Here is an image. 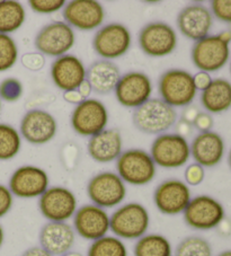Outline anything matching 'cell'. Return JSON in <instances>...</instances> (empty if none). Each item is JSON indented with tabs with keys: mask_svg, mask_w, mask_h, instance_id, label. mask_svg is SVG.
<instances>
[{
	"mask_svg": "<svg viewBox=\"0 0 231 256\" xmlns=\"http://www.w3.org/2000/svg\"><path fill=\"white\" fill-rule=\"evenodd\" d=\"M194 85L196 87V90H206V88L211 85L213 79L211 78L210 74L200 72L196 74H194Z\"/></svg>",
	"mask_w": 231,
	"mask_h": 256,
	"instance_id": "40",
	"label": "cell"
},
{
	"mask_svg": "<svg viewBox=\"0 0 231 256\" xmlns=\"http://www.w3.org/2000/svg\"><path fill=\"white\" fill-rule=\"evenodd\" d=\"M193 124L196 126V129L200 132H206L211 131L213 126V118L211 114L200 112L198 116L195 118Z\"/></svg>",
	"mask_w": 231,
	"mask_h": 256,
	"instance_id": "39",
	"label": "cell"
},
{
	"mask_svg": "<svg viewBox=\"0 0 231 256\" xmlns=\"http://www.w3.org/2000/svg\"><path fill=\"white\" fill-rule=\"evenodd\" d=\"M212 24V12L200 4L186 6L177 16V26L182 35L195 42L208 36Z\"/></svg>",
	"mask_w": 231,
	"mask_h": 256,
	"instance_id": "21",
	"label": "cell"
},
{
	"mask_svg": "<svg viewBox=\"0 0 231 256\" xmlns=\"http://www.w3.org/2000/svg\"><path fill=\"white\" fill-rule=\"evenodd\" d=\"M152 82L148 74L130 72L120 78L115 87V97L120 104L128 108H138L151 98Z\"/></svg>",
	"mask_w": 231,
	"mask_h": 256,
	"instance_id": "14",
	"label": "cell"
},
{
	"mask_svg": "<svg viewBox=\"0 0 231 256\" xmlns=\"http://www.w3.org/2000/svg\"><path fill=\"white\" fill-rule=\"evenodd\" d=\"M76 134L82 136H92L106 129L108 123V111L103 102L87 98L76 105L70 118Z\"/></svg>",
	"mask_w": 231,
	"mask_h": 256,
	"instance_id": "7",
	"label": "cell"
},
{
	"mask_svg": "<svg viewBox=\"0 0 231 256\" xmlns=\"http://www.w3.org/2000/svg\"><path fill=\"white\" fill-rule=\"evenodd\" d=\"M150 226V214L138 202L126 203L110 217V229L120 240H133L144 236Z\"/></svg>",
	"mask_w": 231,
	"mask_h": 256,
	"instance_id": "1",
	"label": "cell"
},
{
	"mask_svg": "<svg viewBox=\"0 0 231 256\" xmlns=\"http://www.w3.org/2000/svg\"><path fill=\"white\" fill-rule=\"evenodd\" d=\"M14 204V196L10 190L4 184H0V218L5 217Z\"/></svg>",
	"mask_w": 231,
	"mask_h": 256,
	"instance_id": "38",
	"label": "cell"
},
{
	"mask_svg": "<svg viewBox=\"0 0 231 256\" xmlns=\"http://www.w3.org/2000/svg\"><path fill=\"white\" fill-rule=\"evenodd\" d=\"M87 150L92 160L102 164L116 160L123 152V140L116 129H105L90 136Z\"/></svg>",
	"mask_w": 231,
	"mask_h": 256,
	"instance_id": "24",
	"label": "cell"
},
{
	"mask_svg": "<svg viewBox=\"0 0 231 256\" xmlns=\"http://www.w3.org/2000/svg\"><path fill=\"white\" fill-rule=\"evenodd\" d=\"M211 12L218 20L224 23H231V0H213Z\"/></svg>",
	"mask_w": 231,
	"mask_h": 256,
	"instance_id": "35",
	"label": "cell"
},
{
	"mask_svg": "<svg viewBox=\"0 0 231 256\" xmlns=\"http://www.w3.org/2000/svg\"><path fill=\"white\" fill-rule=\"evenodd\" d=\"M22 256H52L48 252H46L41 246H34L26 250Z\"/></svg>",
	"mask_w": 231,
	"mask_h": 256,
	"instance_id": "42",
	"label": "cell"
},
{
	"mask_svg": "<svg viewBox=\"0 0 231 256\" xmlns=\"http://www.w3.org/2000/svg\"><path fill=\"white\" fill-rule=\"evenodd\" d=\"M204 178H206L204 167L196 164V162L195 164H190L185 170V183L188 185L196 186V185H200L203 182Z\"/></svg>",
	"mask_w": 231,
	"mask_h": 256,
	"instance_id": "36",
	"label": "cell"
},
{
	"mask_svg": "<svg viewBox=\"0 0 231 256\" xmlns=\"http://www.w3.org/2000/svg\"><path fill=\"white\" fill-rule=\"evenodd\" d=\"M30 10L41 15L53 14L66 6L64 0H30Z\"/></svg>",
	"mask_w": 231,
	"mask_h": 256,
	"instance_id": "34",
	"label": "cell"
},
{
	"mask_svg": "<svg viewBox=\"0 0 231 256\" xmlns=\"http://www.w3.org/2000/svg\"><path fill=\"white\" fill-rule=\"evenodd\" d=\"M26 20L24 6L14 0L0 2V34L10 35L20 30Z\"/></svg>",
	"mask_w": 231,
	"mask_h": 256,
	"instance_id": "27",
	"label": "cell"
},
{
	"mask_svg": "<svg viewBox=\"0 0 231 256\" xmlns=\"http://www.w3.org/2000/svg\"><path fill=\"white\" fill-rule=\"evenodd\" d=\"M183 214L188 227L196 230H211L224 219V209L214 198L198 196L190 198Z\"/></svg>",
	"mask_w": 231,
	"mask_h": 256,
	"instance_id": "11",
	"label": "cell"
},
{
	"mask_svg": "<svg viewBox=\"0 0 231 256\" xmlns=\"http://www.w3.org/2000/svg\"><path fill=\"white\" fill-rule=\"evenodd\" d=\"M87 194L92 204L110 209L126 200V186L116 173L103 172L92 176L88 182Z\"/></svg>",
	"mask_w": 231,
	"mask_h": 256,
	"instance_id": "6",
	"label": "cell"
},
{
	"mask_svg": "<svg viewBox=\"0 0 231 256\" xmlns=\"http://www.w3.org/2000/svg\"><path fill=\"white\" fill-rule=\"evenodd\" d=\"M51 78L54 85L64 92L78 90L87 78V69L78 56L64 54L56 58L51 64Z\"/></svg>",
	"mask_w": 231,
	"mask_h": 256,
	"instance_id": "20",
	"label": "cell"
},
{
	"mask_svg": "<svg viewBox=\"0 0 231 256\" xmlns=\"http://www.w3.org/2000/svg\"><path fill=\"white\" fill-rule=\"evenodd\" d=\"M219 36L222 41L229 44L231 42V30H226V32H222L219 34Z\"/></svg>",
	"mask_w": 231,
	"mask_h": 256,
	"instance_id": "46",
	"label": "cell"
},
{
	"mask_svg": "<svg viewBox=\"0 0 231 256\" xmlns=\"http://www.w3.org/2000/svg\"><path fill=\"white\" fill-rule=\"evenodd\" d=\"M121 78L118 64L110 60H97L87 69V80L92 90L98 94H108L113 92Z\"/></svg>",
	"mask_w": 231,
	"mask_h": 256,
	"instance_id": "25",
	"label": "cell"
},
{
	"mask_svg": "<svg viewBox=\"0 0 231 256\" xmlns=\"http://www.w3.org/2000/svg\"><path fill=\"white\" fill-rule=\"evenodd\" d=\"M230 72H231V64H230Z\"/></svg>",
	"mask_w": 231,
	"mask_h": 256,
	"instance_id": "52",
	"label": "cell"
},
{
	"mask_svg": "<svg viewBox=\"0 0 231 256\" xmlns=\"http://www.w3.org/2000/svg\"><path fill=\"white\" fill-rule=\"evenodd\" d=\"M133 254L134 256H174L170 240L159 234H146L139 238Z\"/></svg>",
	"mask_w": 231,
	"mask_h": 256,
	"instance_id": "28",
	"label": "cell"
},
{
	"mask_svg": "<svg viewBox=\"0 0 231 256\" xmlns=\"http://www.w3.org/2000/svg\"><path fill=\"white\" fill-rule=\"evenodd\" d=\"M38 209L48 222H66L78 209L77 198L64 186L48 188L38 198Z\"/></svg>",
	"mask_w": 231,
	"mask_h": 256,
	"instance_id": "10",
	"label": "cell"
},
{
	"mask_svg": "<svg viewBox=\"0 0 231 256\" xmlns=\"http://www.w3.org/2000/svg\"><path fill=\"white\" fill-rule=\"evenodd\" d=\"M193 64L203 72H214L224 67L230 58L229 44L219 35H208L194 43L190 52Z\"/></svg>",
	"mask_w": 231,
	"mask_h": 256,
	"instance_id": "12",
	"label": "cell"
},
{
	"mask_svg": "<svg viewBox=\"0 0 231 256\" xmlns=\"http://www.w3.org/2000/svg\"><path fill=\"white\" fill-rule=\"evenodd\" d=\"M192 198L190 186L180 180H164L154 190V202L162 214L176 216L183 214Z\"/></svg>",
	"mask_w": 231,
	"mask_h": 256,
	"instance_id": "16",
	"label": "cell"
},
{
	"mask_svg": "<svg viewBox=\"0 0 231 256\" xmlns=\"http://www.w3.org/2000/svg\"><path fill=\"white\" fill-rule=\"evenodd\" d=\"M198 113H200V111L196 108L190 106H190L186 108L185 112L183 114V120L190 123V124H193V122H194L195 118H196V116H198Z\"/></svg>",
	"mask_w": 231,
	"mask_h": 256,
	"instance_id": "43",
	"label": "cell"
},
{
	"mask_svg": "<svg viewBox=\"0 0 231 256\" xmlns=\"http://www.w3.org/2000/svg\"><path fill=\"white\" fill-rule=\"evenodd\" d=\"M218 256H231V250H224L220 253Z\"/></svg>",
	"mask_w": 231,
	"mask_h": 256,
	"instance_id": "49",
	"label": "cell"
},
{
	"mask_svg": "<svg viewBox=\"0 0 231 256\" xmlns=\"http://www.w3.org/2000/svg\"><path fill=\"white\" fill-rule=\"evenodd\" d=\"M2 100L0 98V113H2Z\"/></svg>",
	"mask_w": 231,
	"mask_h": 256,
	"instance_id": "50",
	"label": "cell"
},
{
	"mask_svg": "<svg viewBox=\"0 0 231 256\" xmlns=\"http://www.w3.org/2000/svg\"><path fill=\"white\" fill-rule=\"evenodd\" d=\"M22 64L30 72H38L46 66V58L40 52H30L22 56Z\"/></svg>",
	"mask_w": 231,
	"mask_h": 256,
	"instance_id": "37",
	"label": "cell"
},
{
	"mask_svg": "<svg viewBox=\"0 0 231 256\" xmlns=\"http://www.w3.org/2000/svg\"><path fill=\"white\" fill-rule=\"evenodd\" d=\"M24 92L23 84L20 82L17 78H6L0 82V98L2 100L10 102H17Z\"/></svg>",
	"mask_w": 231,
	"mask_h": 256,
	"instance_id": "33",
	"label": "cell"
},
{
	"mask_svg": "<svg viewBox=\"0 0 231 256\" xmlns=\"http://www.w3.org/2000/svg\"><path fill=\"white\" fill-rule=\"evenodd\" d=\"M177 131H178L177 134L185 136V134H190V131H192V124L182 118L180 122L178 123V126H177Z\"/></svg>",
	"mask_w": 231,
	"mask_h": 256,
	"instance_id": "45",
	"label": "cell"
},
{
	"mask_svg": "<svg viewBox=\"0 0 231 256\" xmlns=\"http://www.w3.org/2000/svg\"><path fill=\"white\" fill-rule=\"evenodd\" d=\"M48 175L43 168L38 166H20L10 178L8 188L12 194L20 198H40L50 188Z\"/></svg>",
	"mask_w": 231,
	"mask_h": 256,
	"instance_id": "15",
	"label": "cell"
},
{
	"mask_svg": "<svg viewBox=\"0 0 231 256\" xmlns=\"http://www.w3.org/2000/svg\"><path fill=\"white\" fill-rule=\"evenodd\" d=\"M18 60V46L10 35L0 34V72H7Z\"/></svg>",
	"mask_w": 231,
	"mask_h": 256,
	"instance_id": "32",
	"label": "cell"
},
{
	"mask_svg": "<svg viewBox=\"0 0 231 256\" xmlns=\"http://www.w3.org/2000/svg\"><path fill=\"white\" fill-rule=\"evenodd\" d=\"M174 256H212V247L203 237L190 236L177 245Z\"/></svg>",
	"mask_w": 231,
	"mask_h": 256,
	"instance_id": "31",
	"label": "cell"
},
{
	"mask_svg": "<svg viewBox=\"0 0 231 256\" xmlns=\"http://www.w3.org/2000/svg\"><path fill=\"white\" fill-rule=\"evenodd\" d=\"M156 172V164L146 150L128 149L116 160V174L124 183L133 186L151 183Z\"/></svg>",
	"mask_w": 231,
	"mask_h": 256,
	"instance_id": "4",
	"label": "cell"
},
{
	"mask_svg": "<svg viewBox=\"0 0 231 256\" xmlns=\"http://www.w3.org/2000/svg\"><path fill=\"white\" fill-rule=\"evenodd\" d=\"M128 248L124 242L115 236L106 235L92 242L87 256H128Z\"/></svg>",
	"mask_w": 231,
	"mask_h": 256,
	"instance_id": "30",
	"label": "cell"
},
{
	"mask_svg": "<svg viewBox=\"0 0 231 256\" xmlns=\"http://www.w3.org/2000/svg\"><path fill=\"white\" fill-rule=\"evenodd\" d=\"M190 156L202 167H214L224 155V141L213 131L200 132L190 144Z\"/></svg>",
	"mask_w": 231,
	"mask_h": 256,
	"instance_id": "23",
	"label": "cell"
},
{
	"mask_svg": "<svg viewBox=\"0 0 231 256\" xmlns=\"http://www.w3.org/2000/svg\"><path fill=\"white\" fill-rule=\"evenodd\" d=\"M4 242H5V230H4L2 226L0 224V248L2 247Z\"/></svg>",
	"mask_w": 231,
	"mask_h": 256,
	"instance_id": "47",
	"label": "cell"
},
{
	"mask_svg": "<svg viewBox=\"0 0 231 256\" xmlns=\"http://www.w3.org/2000/svg\"><path fill=\"white\" fill-rule=\"evenodd\" d=\"M74 229L76 234L86 240L95 242L108 235L110 229V216L106 210L95 204H85L77 209L74 216Z\"/></svg>",
	"mask_w": 231,
	"mask_h": 256,
	"instance_id": "18",
	"label": "cell"
},
{
	"mask_svg": "<svg viewBox=\"0 0 231 256\" xmlns=\"http://www.w3.org/2000/svg\"><path fill=\"white\" fill-rule=\"evenodd\" d=\"M61 256H85V255H82V253H79V252L70 250V252H68V253H66V254L61 255Z\"/></svg>",
	"mask_w": 231,
	"mask_h": 256,
	"instance_id": "48",
	"label": "cell"
},
{
	"mask_svg": "<svg viewBox=\"0 0 231 256\" xmlns=\"http://www.w3.org/2000/svg\"><path fill=\"white\" fill-rule=\"evenodd\" d=\"M62 15L70 28L94 30L103 25L106 14L103 5L95 0H72L66 4Z\"/></svg>",
	"mask_w": 231,
	"mask_h": 256,
	"instance_id": "17",
	"label": "cell"
},
{
	"mask_svg": "<svg viewBox=\"0 0 231 256\" xmlns=\"http://www.w3.org/2000/svg\"><path fill=\"white\" fill-rule=\"evenodd\" d=\"M40 246L52 256H61L71 250L76 242V232L68 222H48L40 232Z\"/></svg>",
	"mask_w": 231,
	"mask_h": 256,
	"instance_id": "22",
	"label": "cell"
},
{
	"mask_svg": "<svg viewBox=\"0 0 231 256\" xmlns=\"http://www.w3.org/2000/svg\"><path fill=\"white\" fill-rule=\"evenodd\" d=\"M56 120L44 110H30L20 121V134L32 144H46L56 134Z\"/></svg>",
	"mask_w": 231,
	"mask_h": 256,
	"instance_id": "19",
	"label": "cell"
},
{
	"mask_svg": "<svg viewBox=\"0 0 231 256\" xmlns=\"http://www.w3.org/2000/svg\"><path fill=\"white\" fill-rule=\"evenodd\" d=\"M22 136L14 126L0 123V160H10L18 155Z\"/></svg>",
	"mask_w": 231,
	"mask_h": 256,
	"instance_id": "29",
	"label": "cell"
},
{
	"mask_svg": "<svg viewBox=\"0 0 231 256\" xmlns=\"http://www.w3.org/2000/svg\"><path fill=\"white\" fill-rule=\"evenodd\" d=\"M178 38L170 24L154 22L144 25L139 33V46L144 54L154 58L172 54L176 50Z\"/></svg>",
	"mask_w": 231,
	"mask_h": 256,
	"instance_id": "13",
	"label": "cell"
},
{
	"mask_svg": "<svg viewBox=\"0 0 231 256\" xmlns=\"http://www.w3.org/2000/svg\"><path fill=\"white\" fill-rule=\"evenodd\" d=\"M64 98L66 102H68V103L74 104V105H78V104H80L82 102L85 100V98L82 96V94L78 92V90L64 92Z\"/></svg>",
	"mask_w": 231,
	"mask_h": 256,
	"instance_id": "41",
	"label": "cell"
},
{
	"mask_svg": "<svg viewBox=\"0 0 231 256\" xmlns=\"http://www.w3.org/2000/svg\"><path fill=\"white\" fill-rule=\"evenodd\" d=\"M160 100L172 108H188L196 96L193 74L183 69H170L158 82Z\"/></svg>",
	"mask_w": 231,
	"mask_h": 256,
	"instance_id": "2",
	"label": "cell"
},
{
	"mask_svg": "<svg viewBox=\"0 0 231 256\" xmlns=\"http://www.w3.org/2000/svg\"><path fill=\"white\" fill-rule=\"evenodd\" d=\"M177 113L160 98H150L136 108L133 123L138 130L146 134H162L175 124Z\"/></svg>",
	"mask_w": 231,
	"mask_h": 256,
	"instance_id": "3",
	"label": "cell"
},
{
	"mask_svg": "<svg viewBox=\"0 0 231 256\" xmlns=\"http://www.w3.org/2000/svg\"><path fill=\"white\" fill-rule=\"evenodd\" d=\"M149 154L156 166L165 170H175L188 164L190 148L185 136L166 132L157 136L151 144Z\"/></svg>",
	"mask_w": 231,
	"mask_h": 256,
	"instance_id": "5",
	"label": "cell"
},
{
	"mask_svg": "<svg viewBox=\"0 0 231 256\" xmlns=\"http://www.w3.org/2000/svg\"><path fill=\"white\" fill-rule=\"evenodd\" d=\"M229 165L231 167V150H230V154H229Z\"/></svg>",
	"mask_w": 231,
	"mask_h": 256,
	"instance_id": "51",
	"label": "cell"
},
{
	"mask_svg": "<svg viewBox=\"0 0 231 256\" xmlns=\"http://www.w3.org/2000/svg\"><path fill=\"white\" fill-rule=\"evenodd\" d=\"M201 104L208 114H220L231 108V82L218 78L201 94Z\"/></svg>",
	"mask_w": 231,
	"mask_h": 256,
	"instance_id": "26",
	"label": "cell"
},
{
	"mask_svg": "<svg viewBox=\"0 0 231 256\" xmlns=\"http://www.w3.org/2000/svg\"><path fill=\"white\" fill-rule=\"evenodd\" d=\"M76 35L74 28L66 22L56 20L40 30L35 38V48L43 56L59 58L74 48Z\"/></svg>",
	"mask_w": 231,
	"mask_h": 256,
	"instance_id": "9",
	"label": "cell"
},
{
	"mask_svg": "<svg viewBox=\"0 0 231 256\" xmlns=\"http://www.w3.org/2000/svg\"><path fill=\"white\" fill-rule=\"evenodd\" d=\"M132 36L126 26L120 23L106 24L97 30L92 38V48L104 60L121 58L130 50Z\"/></svg>",
	"mask_w": 231,
	"mask_h": 256,
	"instance_id": "8",
	"label": "cell"
},
{
	"mask_svg": "<svg viewBox=\"0 0 231 256\" xmlns=\"http://www.w3.org/2000/svg\"><path fill=\"white\" fill-rule=\"evenodd\" d=\"M78 92H80L82 96L85 100L90 98V96L92 95V86H90V82L87 80V78H86V80H84V82H82V85L78 87Z\"/></svg>",
	"mask_w": 231,
	"mask_h": 256,
	"instance_id": "44",
	"label": "cell"
}]
</instances>
